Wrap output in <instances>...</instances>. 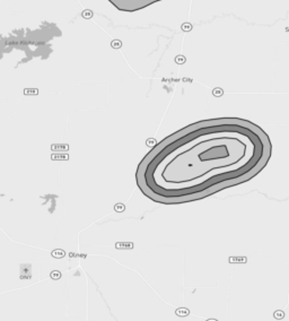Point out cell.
<instances>
[{"label":"cell","instance_id":"1","mask_svg":"<svg viewBox=\"0 0 289 321\" xmlns=\"http://www.w3.org/2000/svg\"><path fill=\"white\" fill-rule=\"evenodd\" d=\"M271 154L269 136L255 123L240 118L203 120L159 143L141 162L137 179L155 201L190 202L247 182Z\"/></svg>","mask_w":289,"mask_h":321},{"label":"cell","instance_id":"2","mask_svg":"<svg viewBox=\"0 0 289 321\" xmlns=\"http://www.w3.org/2000/svg\"><path fill=\"white\" fill-rule=\"evenodd\" d=\"M109 1L116 9L122 11H136L161 0H109Z\"/></svg>","mask_w":289,"mask_h":321},{"label":"cell","instance_id":"3","mask_svg":"<svg viewBox=\"0 0 289 321\" xmlns=\"http://www.w3.org/2000/svg\"><path fill=\"white\" fill-rule=\"evenodd\" d=\"M52 256L54 258H62L65 256V253L62 250H54V251H52Z\"/></svg>","mask_w":289,"mask_h":321},{"label":"cell","instance_id":"4","mask_svg":"<svg viewBox=\"0 0 289 321\" xmlns=\"http://www.w3.org/2000/svg\"><path fill=\"white\" fill-rule=\"evenodd\" d=\"M176 314L177 315H181V317H184V315H188L189 314V311L186 309H178L176 311Z\"/></svg>","mask_w":289,"mask_h":321},{"label":"cell","instance_id":"5","mask_svg":"<svg viewBox=\"0 0 289 321\" xmlns=\"http://www.w3.org/2000/svg\"><path fill=\"white\" fill-rule=\"evenodd\" d=\"M51 277L53 278V279H59V278L61 277V274H60L59 271H52Z\"/></svg>","mask_w":289,"mask_h":321},{"label":"cell","instance_id":"6","mask_svg":"<svg viewBox=\"0 0 289 321\" xmlns=\"http://www.w3.org/2000/svg\"><path fill=\"white\" fill-rule=\"evenodd\" d=\"M123 209H124V206H123V205H121V204H119V205H116V206H115V210H116V212H122Z\"/></svg>","mask_w":289,"mask_h":321},{"label":"cell","instance_id":"7","mask_svg":"<svg viewBox=\"0 0 289 321\" xmlns=\"http://www.w3.org/2000/svg\"><path fill=\"white\" fill-rule=\"evenodd\" d=\"M147 145H150V146H153V145H155V140H150V141H147Z\"/></svg>","mask_w":289,"mask_h":321}]
</instances>
